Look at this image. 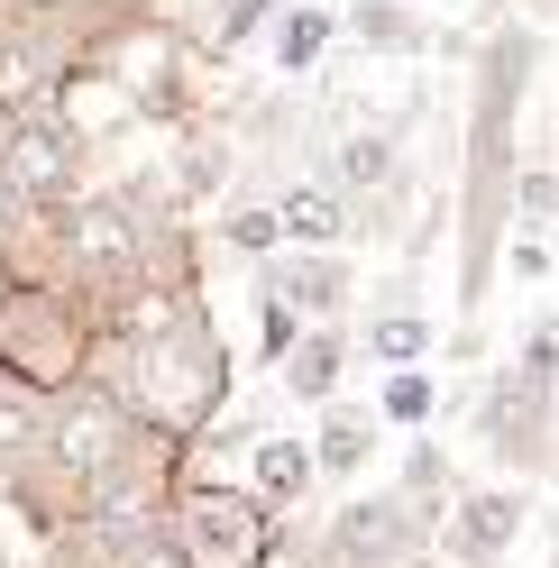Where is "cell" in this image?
Returning <instances> with one entry per match:
<instances>
[{
  "instance_id": "1",
  "label": "cell",
  "mask_w": 559,
  "mask_h": 568,
  "mask_svg": "<svg viewBox=\"0 0 559 568\" xmlns=\"http://www.w3.org/2000/svg\"><path fill=\"white\" fill-rule=\"evenodd\" d=\"M129 413H148L156 432H193L221 404V339L193 312H156V331L129 339Z\"/></svg>"
},
{
  "instance_id": "2",
  "label": "cell",
  "mask_w": 559,
  "mask_h": 568,
  "mask_svg": "<svg viewBox=\"0 0 559 568\" xmlns=\"http://www.w3.org/2000/svg\"><path fill=\"white\" fill-rule=\"evenodd\" d=\"M165 550L184 568H266L275 550V523H266V495H238V486H184L165 514Z\"/></svg>"
},
{
  "instance_id": "3",
  "label": "cell",
  "mask_w": 559,
  "mask_h": 568,
  "mask_svg": "<svg viewBox=\"0 0 559 568\" xmlns=\"http://www.w3.org/2000/svg\"><path fill=\"white\" fill-rule=\"evenodd\" d=\"M38 458H55V468L92 495L111 468L138 458V413H129V395H111V385H64V404L47 413V449H38Z\"/></svg>"
},
{
  "instance_id": "4",
  "label": "cell",
  "mask_w": 559,
  "mask_h": 568,
  "mask_svg": "<svg viewBox=\"0 0 559 568\" xmlns=\"http://www.w3.org/2000/svg\"><path fill=\"white\" fill-rule=\"evenodd\" d=\"M83 367V322L64 312V294H0V376L64 395Z\"/></svg>"
},
{
  "instance_id": "5",
  "label": "cell",
  "mask_w": 559,
  "mask_h": 568,
  "mask_svg": "<svg viewBox=\"0 0 559 568\" xmlns=\"http://www.w3.org/2000/svg\"><path fill=\"white\" fill-rule=\"evenodd\" d=\"M532 47L522 38H496L486 55V101H477V230H468V294L486 284V230H496V184H505V156H514V83Z\"/></svg>"
},
{
  "instance_id": "6",
  "label": "cell",
  "mask_w": 559,
  "mask_h": 568,
  "mask_svg": "<svg viewBox=\"0 0 559 568\" xmlns=\"http://www.w3.org/2000/svg\"><path fill=\"white\" fill-rule=\"evenodd\" d=\"M0 174L28 193V211H38V202H64V193H74V129H64V120H10Z\"/></svg>"
},
{
  "instance_id": "7",
  "label": "cell",
  "mask_w": 559,
  "mask_h": 568,
  "mask_svg": "<svg viewBox=\"0 0 559 568\" xmlns=\"http://www.w3.org/2000/svg\"><path fill=\"white\" fill-rule=\"evenodd\" d=\"M339 550L358 559V568H376V559H413V550H423V523H413L395 495H376V505H348V514H339Z\"/></svg>"
},
{
  "instance_id": "8",
  "label": "cell",
  "mask_w": 559,
  "mask_h": 568,
  "mask_svg": "<svg viewBox=\"0 0 559 568\" xmlns=\"http://www.w3.org/2000/svg\"><path fill=\"white\" fill-rule=\"evenodd\" d=\"M74 266L83 275H129L138 266V230H129L120 202H92L83 221H74Z\"/></svg>"
},
{
  "instance_id": "9",
  "label": "cell",
  "mask_w": 559,
  "mask_h": 568,
  "mask_svg": "<svg viewBox=\"0 0 559 568\" xmlns=\"http://www.w3.org/2000/svg\"><path fill=\"white\" fill-rule=\"evenodd\" d=\"M514 531H522V495H468L459 523H449V550L459 559H496V550H514Z\"/></svg>"
},
{
  "instance_id": "10",
  "label": "cell",
  "mask_w": 559,
  "mask_h": 568,
  "mask_svg": "<svg viewBox=\"0 0 559 568\" xmlns=\"http://www.w3.org/2000/svg\"><path fill=\"white\" fill-rule=\"evenodd\" d=\"M339 294H348V275L331 257H294V266L266 275V303H285V312H331Z\"/></svg>"
},
{
  "instance_id": "11",
  "label": "cell",
  "mask_w": 559,
  "mask_h": 568,
  "mask_svg": "<svg viewBox=\"0 0 559 568\" xmlns=\"http://www.w3.org/2000/svg\"><path fill=\"white\" fill-rule=\"evenodd\" d=\"M275 211H285V239H294V247H339V239H348V211H339V193H322V184H294Z\"/></svg>"
},
{
  "instance_id": "12",
  "label": "cell",
  "mask_w": 559,
  "mask_h": 568,
  "mask_svg": "<svg viewBox=\"0 0 559 568\" xmlns=\"http://www.w3.org/2000/svg\"><path fill=\"white\" fill-rule=\"evenodd\" d=\"M312 468H322V458H312L303 440H257V495L266 505H294V495L312 486Z\"/></svg>"
},
{
  "instance_id": "13",
  "label": "cell",
  "mask_w": 559,
  "mask_h": 568,
  "mask_svg": "<svg viewBox=\"0 0 559 568\" xmlns=\"http://www.w3.org/2000/svg\"><path fill=\"white\" fill-rule=\"evenodd\" d=\"M285 385H294L303 404H331V385H339V339H331V331L294 339V348H285Z\"/></svg>"
},
{
  "instance_id": "14",
  "label": "cell",
  "mask_w": 559,
  "mask_h": 568,
  "mask_svg": "<svg viewBox=\"0 0 559 568\" xmlns=\"http://www.w3.org/2000/svg\"><path fill=\"white\" fill-rule=\"evenodd\" d=\"M367 440H376V422H367V413H331V422H322V449H312V458H322L331 477H348V468L367 458Z\"/></svg>"
},
{
  "instance_id": "15",
  "label": "cell",
  "mask_w": 559,
  "mask_h": 568,
  "mask_svg": "<svg viewBox=\"0 0 559 568\" xmlns=\"http://www.w3.org/2000/svg\"><path fill=\"white\" fill-rule=\"evenodd\" d=\"M322 47H331V10H294L285 28H275V55H285V74H303Z\"/></svg>"
},
{
  "instance_id": "16",
  "label": "cell",
  "mask_w": 559,
  "mask_h": 568,
  "mask_svg": "<svg viewBox=\"0 0 559 568\" xmlns=\"http://www.w3.org/2000/svg\"><path fill=\"white\" fill-rule=\"evenodd\" d=\"M386 174H395L386 138H339V184H386Z\"/></svg>"
},
{
  "instance_id": "17",
  "label": "cell",
  "mask_w": 559,
  "mask_h": 568,
  "mask_svg": "<svg viewBox=\"0 0 559 568\" xmlns=\"http://www.w3.org/2000/svg\"><path fill=\"white\" fill-rule=\"evenodd\" d=\"M431 404H440V395H431V376H423V367L386 376V413H395V422H431Z\"/></svg>"
},
{
  "instance_id": "18",
  "label": "cell",
  "mask_w": 559,
  "mask_h": 568,
  "mask_svg": "<svg viewBox=\"0 0 559 568\" xmlns=\"http://www.w3.org/2000/svg\"><path fill=\"white\" fill-rule=\"evenodd\" d=\"M275 239H285V211H230V247H248V257H266Z\"/></svg>"
},
{
  "instance_id": "19",
  "label": "cell",
  "mask_w": 559,
  "mask_h": 568,
  "mask_svg": "<svg viewBox=\"0 0 559 568\" xmlns=\"http://www.w3.org/2000/svg\"><path fill=\"white\" fill-rule=\"evenodd\" d=\"M423 322H413V312H395V322H376V358H423Z\"/></svg>"
},
{
  "instance_id": "20",
  "label": "cell",
  "mask_w": 559,
  "mask_h": 568,
  "mask_svg": "<svg viewBox=\"0 0 559 568\" xmlns=\"http://www.w3.org/2000/svg\"><path fill=\"white\" fill-rule=\"evenodd\" d=\"M19 239H28V193L0 174V257H19Z\"/></svg>"
},
{
  "instance_id": "21",
  "label": "cell",
  "mask_w": 559,
  "mask_h": 568,
  "mask_svg": "<svg viewBox=\"0 0 559 568\" xmlns=\"http://www.w3.org/2000/svg\"><path fill=\"white\" fill-rule=\"evenodd\" d=\"M559 211V174H522V221H550Z\"/></svg>"
},
{
  "instance_id": "22",
  "label": "cell",
  "mask_w": 559,
  "mask_h": 568,
  "mask_svg": "<svg viewBox=\"0 0 559 568\" xmlns=\"http://www.w3.org/2000/svg\"><path fill=\"white\" fill-rule=\"evenodd\" d=\"M266 10H275V0H230V19H221V38H230V47H238V38H248V28H257V19H266Z\"/></svg>"
},
{
  "instance_id": "23",
  "label": "cell",
  "mask_w": 559,
  "mask_h": 568,
  "mask_svg": "<svg viewBox=\"0 0 559 568\" xmlns=\"http://www.w3.org/2000/svg\"><path fill=\"white\" fill-rule=\"evenodd\" d=\"M28 10H55V0H0V19H28Z\"/></svg>"
},
{
  "instance_id": "24",
  "label": "cell",
  "mask_w": 559,
  "mask_h": 568,
  "mask_svg": "<svg viewBox=\"0 0 559 568\" xmlns=\"http://www.w3.org/2000/svg\"><path fill=\"white\" fill-rule=\"evenodd\" d=\"M138 568H184V559H174V550H148V559H138Z\"/></svg>"
},
{
  "instance_id": "25",
  "label": "cell",
  "mask_w": 559,
  "mask_h": 568,
  "mask_svg": "<svg viewBox=\"0 0 559 568\" xmlns=\"http://www.w3.org/2000/svg\"><path fill=\"white\" fill-rule=\"evenodd\" d=\"M0 148H10V111H0Z\"/></svg>"
}]
</instances>
